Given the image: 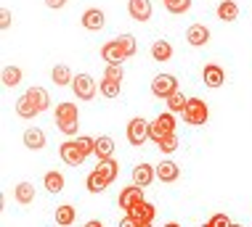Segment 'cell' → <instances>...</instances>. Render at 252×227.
<instances>
[{"instance_id": "obj_1", "label": "cell", "mask_w": 252, "mask_h": 227, "mask_svg": "<svg viewBox=\"0 0 252 227\" xmlns=\"http://www.w3.org/2000/svg\"><path fill=\"white\" fill-rule=\"evenodd\" d=\"M48 106H51L48 90H45V87H30V90L16 101V114L22 116V119H32V116L43 114Z\"/></svg>"}, {"instance_id": "obj_2", "label": "cell", "mask_w": 252, "mask_h": 227, "mask_svg": "<svg viewBox=\"0 0 252 227\" xmlns=\"http://www.w3.org/2000/svg\"><path fill=\"white\" fill-rule=\"evenodd\" d=\"M77 119L80 111L74 103H59L56 106V127L64 135H77Z\"/></svg>"}, {"instance_id": "obj_3", "label": "cell", "mask_w": 252, "mask_h": 227, "mask_svg": "<svg viewBox=\"0 0 252 227\" xmlns=\"http://www.w3.org/2000/svg\"><path fill=\"white\" fill-rule=\"evenodd\" d=\"M181 116H183L186 125L202 127V125H207V119H210V108H207V103H204L202 98H189V103H186V108H183Z\"/></svg>"}, {"instance_id": "obj_4", "label": "cell", "mask_w": 252, "mask_h": 227, "mask_svg": "<svg viewBox=\"0 0 252 227\" xmlns=\"http://www.w3.org/2000/svg\"><path fill=\"white\" fill-rule=\"evenodd\" d=\"M72 90H74V95H77L80 101H93L96 93H98V87H96V82H93L91 74H74Z\"/></svg>"}, {"instance_id": "obj_5", "label": "cell", "mask_w": 252, "mask_h": 227, "mask_svg": "<svg viewBox=\"0 0 252 227\" xmlns=\"http://www.w3.org/2000/svg\"><path fill=\"white\" fill-rule=\"evenodd\" d=\"M165 135H175V116L173 114H159L157 119L152 122V127H149V140H159V137Z\"/></svg>"}, {"instance_id": "obj_6", "label": "cell", "mask_w": 252, "mask_h": 227, "mask_svg": "<svg viewBox=\"0 0 252 227\" xmlns=\"http://www.w3.org/2000/svg\"><path fill=\"white\" fill-rule=\"evenodd\" d=\"M149 122L144 119V116H135V119L127 122V143L130 146H144V143L149 140Z\"/></svg>"}, {"instance_id": "obj_7", "label": "cell", "mask_w": 252, "mask_h": 227, "mask_svg": "<svg viewBox=\"0 0 252 227\" xmlns=\"http://www.w3.org/2000/svg\"><path fill=\"white\" fill-rule=\"evenodd\" d=\"M152 93L157 98H170L173 93H178V79L173 77V74H157L152 79Z\"/></svg>"}, {"instance_id": "obj_8", "label": "cell", "mask_w": 252, "mask_h": 227, "mask_svg": "<svg viewBox=\"0 0 252 227\" xmlns=\"http://www.w3.org/2000/svg\"><path fill=\"white\" fill-rule=\"evenodd\" d=\"M59 156H61V161H64L66 167H80V164L88 159V156H83V151L77 148V143H74V140H64V143H61Z\"/></svg>"}, {"instance_id": "obj_9", "label": "cell", "mask_w": 252, "mask_h": 227, "mask_svg": "<svg viewBox=\"0 0 252 227\" xmlns=\"http://www.w3.org/2000/svg\"><path fill=\"white\" fill-rule=\"evenodd\" d=\"M141 201H144V188H138V185H130V188H125L120 193V209L125 211V214L133 206H138Z\"/></svg>"}, {"instance_id": "obj_10", "label": "cell", "mask_w": 252, "mask_h": 227, "mask_svg": "<svg viewBox=\"0 0 252 227\" xmlns=\"http://www.w3.org/2000/svg\"><path fill=\"white\" fill-rule=\"evenodd\" d=\"M127 11H130V16L135 19V22H149L152 19V13H154V8H152V0H127Z\"/></svg>"}, {"instance_id": "obj_11", "label": "cell", "mask_w": 252, "mask_h": 227, "mask_svg": "<svg viewBox=\"0 0 252 227\" xmlns=\"http://www.w3.org/2000/svg\"><path fill=\"white\" fill-rule=\"evenodd\" d=\"M154 180H157V167H152V164H138L133 169V185H138V188H149Z\"/></svg>"}, {"instance_id": "obj_12", "label": "cell", "mask_w": 252, "mask_h": 227, "mask_svg": "<svg viewBox=\"0 0 252 227\" xmlns=\"http://www.w3.org/2000/svg\"><path fill=\"white\" fill-rule=\"evenodd\" d=\"M101 58L106 61V64H120L122 66V61H125V50H122V45H120V40H109V43L101 48Z\"/></svg>"}, {"instance_id": "obj_13", "label": "cell", "mask_w": 252, "mask_h": 227, "mask_svg": "<svg viewBox=\"0 0 252 227\" xmlns=\"http://www.w3.org/2000/svg\"><path fill=\"white\" fill-rule=\"evenodd\" d=\"M83 26L85 29H91V32H98V29H104V24H106V16H104V11L101 8H88L83 13Z\"/></svg>"}, {"instance_id": "obj_14", "label": "cell", "mask_w": 252, "mask_h": 227, "mask_svg": "<svg viewBox=\"0 0 252 227\" xmlns=\"http://www.w3.org/2000/svg\"><path fill=\"white\" fill-rule=\"evenodd\" d=\"M178 177H181V169H178V164H175V161L162 159L159 164H157V180H162V182H175Z\"/></svg>"}, {"instance_id": "obj_15", "label": "cell", "mask_w": 252, "mask_h": 227, "mask_svg": "<svg viewBox=\"0 0 252 227\" xmlns=\"http://www.w3.org/2000/svg\"><path fill=\"white\" fill-rule=\"evenodd\" d=\"M207 40H210V29L204 24H191L186 29V43L189 45H194V48H202V45H207Z\"/></svg>"}, {"instance_id": "obj_16", "label": "cell", "mask_w": 252, "mask_h": 227, "mask_svg": "<svg viewBox=\"0 0 252 227\" xmlns=\"http://www.w3.org/2000/svg\"><path fill=\"white\" fill-rule=\"evenodd\" d=\"M202 79H204L207 87H220L223 82H226V72H223V66H218V64H207L204 72H202Z\"/></svg>"}, {"instance_id": "obj_17", "label": "cell", "mask_w": 252, "mask_h": 227, "mask_svg": "<svg viewBox=\"0 0 252 227\" xmlns=\"http://www.w3.org/2000/svg\"><path fill=\"white\" fill-rule=\"evenodd\" d=\"M45 143H48V137H45V132L40 127H27L24 129V146L30 148V151L45 148Z\"/></svg>"}, {"instance_id": "obj_18", "label": "cell", "mask_w": 252, "mask_h": 227, "mask_svg": "<svg viewBox=\"0 0 252 227\" xmlns=\"http://www.w3.org/2000/svg\"><path fill=\"white\" fill-rule=\"evenodd\" d=\"M43 185H45V190L48 193H61L64 190V185H66V180H64V175L61 172H56V169H51V172H45V177H43Z\"/></svg>"}, {"instance_id": "obj_19", "label": "cell", "mask_w": 252, "mask_h": 227, "mask_svg": "<svg viewBox=\"0 0 252 227\" xmlns=\"http://www.w3.org/2000/svg\"><path fill=\"white\" fill-rule=\"evenodd\" d=\"M127 214H130L135 222H154V214H157V209L149 201H141L138 206H133L130 211H127Z\"/></svg>"}, {"instance_id": "obj_20", "label": "cell", "mask_w": 252, "mask_h": 227, "mask_svg": "<svg viewBox=\"0 0 252 227\" xmlns=\"http://www.w3.org/2000/svg\"><path fill=\"white\" fill-rule=\"evenodd\" d=\"M109 185H112V182H109V180H106L104 175H101L98 169H93L91 175H88V180H85V188H88V193H104V190L109 188Z\"/></svg>"}, {"instance_id": "obj_21", "label": "cell", "mask_w": 252, "mask_h": 227, "mask_svg": "<svg viewBox=\"0 0 252 227\" xmlns=\"http://www.w3.org/2000/svg\"><path fill=\"white\" fill-rule=\"evenodd\" d=\"M93 156H98V161L101 159H112L114 156V140L109 135H101L96 137V148H93Z\"/></svg>"}, {"instance_id": "obj_22", "label": "cell", "mask_w": 252, "mask_h": 227, "mask_svg": "<svg viewBox=\"0 0 252 227\" xmlns=\"http://www.w3.org/2000/svg\"><path fill=\"white\" fill-rule=\"evenodd\" d=\"M218 19H220V22H236V19H239V5H236L234 0H223V3L218 5Z\"/></svg>"}, {"instance_id": "obj_23", "label": "cell", "mask_w": 252, "mask_h": 227, "mask_svg": "<svg viewBox=\"0 0 252 227\" xmlns=\"http://www.w3.org/2000/svg\"><path fill=\"white\" fill-rule=\"evenodd\" d=\"M13 196H16V201L22 206L32 203V198H35V185L32 182H19L16 188H13Z\"/></svg>"}, {"instance_id": "obj_24", "label": "cell", "mask_w": 252, "mask_h": 227, "mask_svg": "<svg viewBox=\"0 0 252 227\" xmlns=\"http://www.w3.org/2000/svg\"><path fill=\"white\" fill-rule=\"evenodd\" d=\"M152 56H154V61H170L173 58V45L167 43V40H157V43L152 45Z\"/></svg>"}, {"instance_id": "obj_25", "label": "cell", "mask_w": 252, "mask_h": 227, "mask_svg": "<svg viewBox=\"0 0 252 227\" xmlns=\"http://www.w3.org/2000/svg\"><path fill=\"white\" fill-rule=\"evenodd\" d=\"M51 77H53V82H56L59 87H64V85H72L74 74L69 72V66H64V64H56V66H53V72H51Z\"/></svg>"}, {"instance_id": "obj_26", "label": "cell", "mask_w": 252, "mask_h": 227, "mask_svg": "<svg viewBox=\"0 0 252 227\" xmlns=\"http://www.w3.org/2000/svg\"><path fill=\"white\" fill-rule=\"evenodd\" d=\"M74 219H77V211H74V206H69V203H61L59 209H56V222L61 225V227H69Z\"/></svg>"}, {"instance_id": "obj_27", "label": "cell", "mask_w": 252, "mask_h": 227, "mask_svg": "<svg viewBox=\"0 0 252 227\" xmlns=\"http://www.w3.org/2000/svg\"><path fill=\"white\" fill-rule=\"evenodd\" d=\"M96 169L106 177L109 182H114V177H117V172H120V167H117V161H114V159H101L96 164Z\"/></svg>"}, {"instance_id": "obj_28", "label": "cell", "mask_w": 252, "mask_h": 227, "mask_svg": "<svg viewBox=\"0 0 252 227\" xmlns=\"http://www.w3.org/2000/svg\"><path fill=\"white\" fill-rule=\"evenodd\" d=\"M22 69L19 66H3V85L5 87H16L19 82H22Z\"/></svg>"}, {"instance_id": "obj_29", "label": "cell", "mask_w": 252, "mask_h": 227, "mask_svg": "<svg viewBox=\"0 0 252 227\" xmlns=\"http://www.w3.org/2000/svg\"><path fill=\"white\" fill-rule=\"evenodd\" d=\"M186 103H189V98H186L183 93H173V95L167 98V108H170V114H183Z\"/></svg>"}, {"instance_id": "obj_30", "label": "cell", "mask_w": 252, "mask_h": 227, "mask_svg": "<svg viewBox=\"0 0 252 227\" xmlns=\"http://www.w3.org/2000/svg\"><path fill=\"white\" fill-rule=\"evenodd\" d=\"M157 146H159V151L165 156H170V153H175V151H178V137H175V135H165V137H159V140H157Z\"/></svg>"}, {"instance_id": "obj_31", "label": "cell", "mask_w": 252, "mask_h": 227, "mask_svg": "<svg viewBox=\"0 0 252 227\" xmlns=\"http://www.w3.org/2000/svg\"><path fill=\"white\" fill-rule=\"evenodd\" d=\"M162 3H165V8L170 13H175V16H178V13H186L191 8V0H162Z\"/></svg>"}, {"instance_id": "obj_32", "label": "cell", "mask_w": 252, "mask_h": 227, "mask_svg": "<svg viewBox=\"0 0 252 227\" xmlns=\"http://www.w3.org/2000/svg\"><path fill=\"white\" fill-rule=\"evenodd\" d=\"M74 143H77V148L83 151V156H93V148H96V137L80 135V137H74Z\"/></svg>"}, {"instance_id": "obj_33", "label": "cell", "mask_w": 252, "mask_h": 227, "mask_svg": "<svg viewBox=\"0 0 252 227\" xmlns=\"http://www.w3.org/2000/svg\"><path fill=\"white\" fill-rule=\"evenodd\" d=\"M120 87H122V82H112V79H101V93H104L106 98H117V95H120Z\"/></svg>"}, {"instance_id": "obj_34", "label": "cell", "mask_w": 252, "mask_h": 227, "mask_svg": "<svg viewBox=\"0 0 252 227\" xmlns=\"http://www.w3.org/2000/svg\"><path fill=\"white\" fill-rule=\"evenodd\" d=\"M120 45H122V50H125V56L130 58V56H135V37L133 34H120Z\"/></svg>"}, {"instance_id": "obj_35", "label": "cell", "mask_w": 252, "mask_h": 227, "mask_svg": "<svg viewBox=\"0 0 252 227\" xmlns=\"http://www.w3.org/2000/svg\"><path fill=\"white\" fill-rule=\"evenodd\" d=\"M104 79L122 82V66H120V64H106V69H104Z\"/></svg>"}, {"instance_id": "obj_36", "label": "cell", "mask_w": 252, "mask_h": 227, "mask_svg": "<svg viewBox=\"0 0 252 227\" xmlns=\"http://www.w3.org/2000/svg\"><path fill=\"white\" fill-rule=\"evenodd\" d=\"M210 227H231L234 222L228 219V214H223V211H218V214H213L210 217V222H207Z\"/></svg>"}, {"instance_id": "obj_37", "label": "cell", "mask_w": 252, "mask_h": 227, "mask_svg": "<svg viewBox=\"0 0 252 227\" xmlns=\"http://www.w3.org/2000/svg\"><path fill=\"white\" fill-rule=\"evenodd\" d=\"M45 5L53 8V11H59V8H64V5H66V0H45Z\"/></svg>"}, {"instance_id": "obj_38", "label": "cell", "mask_w": 252, "mask_h": 227, "mask_svg": "<svg viewBox=\"0 0 252 227\" xmlns=\"http://www.w3.org/2000/svg\"><path fill=\"white\" fill-rule=\"evenodd\" d=\"M0 22H3V29H8V26H11V13H8V8H3V13H0Z\"/></svg>"}, {"instance_id": "obj_39", "label": "cell", "mask_w": 252, "mask_h": 227, "mask_svg": "<svg viewBox=\"0 0 252 227\" xmlns=\"http://www.w3.org/2000/svg\"><path fill=\"white\" fill-rule=\"evenodd\" d=\"M120 227H138V222H135V219H133L130 214H125V219L120 222Z\"/></svg>"}, {"instance_id": "obj_40", "label": "cell", "mask_w": 252, "mask_h": 227, "mask_svg": "<svg viewBox=\"0 0 252 227\" xmlns=\"http://www.w3.org/2000/svg\"><path fill=\"white\" fill-rule=\"evenodd\" d=\"M85 227H104V225H101L98 219H91V222H85Z\"/></svg>"}, {"instance_id": "obj_41", "label": "cell", "mask_w": 252, "mask_h": 227, "mask_svg": "<svg viewBox=\"0 0 252 227\" xmlns=\"http://www.w3.org/2000/svg\"><path fill=\"white\" fill-rule=\"evenodd\" d=\"M138 227H152V222H138Z\"/></svg>"}, {"instance_id": "obj_42", "label": "cell", "mask_w": 252, "mask_h": 227, "mask_svg": "<svg viewBox=\"0 0 252 227\" xmlns=\"http://www.w3.org/2000/svg\"><path fill=\"white\" fill-rule=\"evenodd\" d=\"M165 227H181V225H178V222H167Z\"/></svg>"}, {"instance_id": "obj_43", "label": "cell", "mask_w": 252, "mask_h": 227, "mask_svg": "<svg viewBox=\"0 0 252 227\" xmlns=\"http://www.w3.org/2000/svg\"><path fill=\"white\" fill-rule=\"evenodd\" d=\"M231 227H242V225H231Z\"/></svg>"}, {"instance_id": "obj_44", "label": "cell", "mask_w": 252, "mask_h": 227, "mask_svg": "<svg viewBox=\"0 0 252 227\" xmlns=\"http://www.w3.org/2000/svg\"><path fill=\"white\" fill-rule=\"evenodd\" d=\"M202 227H210V225H202Z\"/></svg>"}]
</instances>
